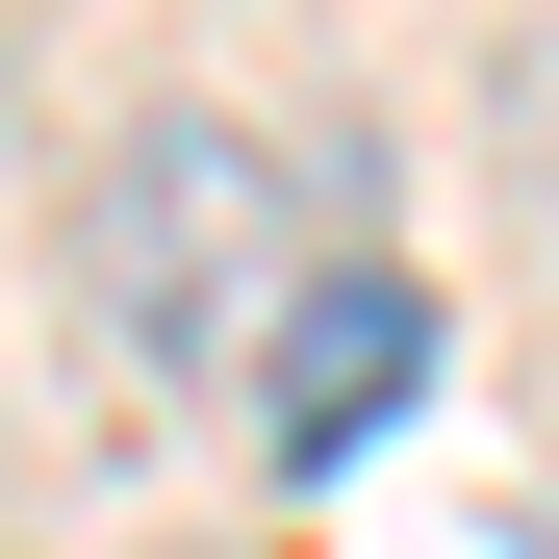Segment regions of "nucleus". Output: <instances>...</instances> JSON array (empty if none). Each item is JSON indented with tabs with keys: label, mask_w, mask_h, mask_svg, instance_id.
Returning <instances> with one entry per match:
<instances>
[{
	"label": "nucleus",
	"mask_w": 559,
	"mask_h": 559,
	"mask_svg": "<svg viewBox=\"0 0 559 559\" xmlns=\"http://www.w3.org/2000/svg\"><path fill=\"white\" fill-rule=\"evenodd\" d=\"M280 280H306V178L254 128H128L103 153V331H128V382H229L280 331Z\"/></svg>",
	"instance_id": "nucleus-1"
},
{
	"label": "nucleus",
	"mask_w": 559,
	"mask_h": 559,
	"mask_svg": "<svg viewBox=\"0 0 559 559\" xmlns=\"http://www.w3.org/2000/svg\"><path fill=\"white\" fill-rule=\"evenodd\" d=\"M407 382H432V280H382V254H306V280H280V331H254V407H280V457H306V484H331V457L382 432Z\"/></svg>",
	"instance_id": "nucleus-2"
}]
</instances>
